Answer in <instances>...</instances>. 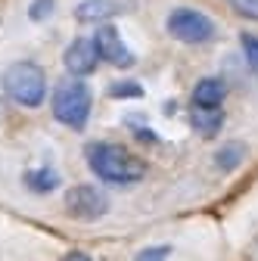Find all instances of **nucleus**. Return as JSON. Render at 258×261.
<instances>
[{
  "mask_svg": "<svg viewBox=\"0 0 258 261\" xmlns=\"http://www.w3.org/2000/svg\"><path fill=\"white\" fill-rule=\"evenodd\" d=\"M87 165L106 184H137L146 174V162L118 143H90Z\"/></svg>",
  "mask_w": 258,
  "mask_h": 261,
  "instance_id": "nucleus-1",
  "label": "nucleus"
},
{
  "mask_svg": "<svg viewBox=\"0 0 258 261\" xmlns=\"http://www.w3.org/2000/svg\"><path fill=\"white\" fill-rule=\"evenodd\" d=\"M0 84H4L10 100L25 106V109L41 106L44 96H47V75H44V69L38 62H28V59L13 62L4 72V78H0Z\"/></svg>",
  "mask_w": 258,
  "mask_h": 261,
  "instance_id": "nucleus-2",
  "label": "nucleus"
},
{
  "mask_svg": "<svg viewBox=\"0 0 258 261\" xmlns=\"http://www.w3.org/2000/svg\"><path fill=\"white\" fill-rule=\"evenodd\" d=\"M53 118L81 130L90 118V90L84 81H62L53 93Z\"/></svg>",
  "mask_w": 258,
  "mask_h": 261,
  "instance_id": "nucleus-3",
  "label": "nucleus"
},
{
  "mask_svg": "<svg viewBox=\"0 0 258 261\" xmlns=\"http://www.w3.org/2000/svg\"><path fill=\"white\" fill-rule=\"evenodd\" d=\"M165 25H168V35L177 38V41H184V44H205V41L215 38L212 19L205 13H199V10H190V7L171 10V16H168Z\"/></svg>",
  "mask_w": 258,
  "mask_h": 261,
  "instance_id": "nucleus-4",
  "label": "nucleus"
},
{
  "mask_svg": "<svg viewBox=\"0 0 258 261\" xmlns=\"http://www.w3.org/2000/svg\"><path fill=\"white\" fill-rule=\"evenodd\" d=\"M66 208L72 218L78 221H96V218H103L106 208H109V199H106V193L100 187H90V184H78L66 193Z\"/></svg>",
  "mask_w": 258,
  "mask_h": 261,
  "instance_id": "nucleus-5",
  "label": "nucleus"
},
{
  "mask_svg": "<svg viewBox=\"0 0 258 261\" xmlns=\"http://www.w3.org/2000/svg\"><path fill=\"white\" fill-rule=\"evenodd\" d=\"M93 44L100 50V59H106L109 65H118V69H127V65H134V53L124 47L121 35L112 28V25H103L100 31L93 35Z\"/></svg>",
  "mask_w": 258,
  "mask_h": 261,
  "instance_id": "nucleus-6",
  "label": "nucleus"
},
{
  "mask_svg": "<svg viewBox=\"0 0 258 261\" xmlns=\"http://www.w3.org/2000/svg\"><path fill=\"white\" fill-rule=\"evenodd\" d=\"M62 62H66V69L72 75H90L96 69V62H100V50H96L93 38H78V41L69 44Z\"/></svg>",
  "mask_w": 258,
  "mask_h": 261,
  "instance_id": "nucleus-7",
  "label": "nucleus"
},
{
  "mask_svg": "<svg viewBox=\"0 0 258 261\" xmlns=\"http://www.w3.org/2000/svg\"><path fill=\"white\" fill-rule=\"evenodd\" d=\"M224 96H227V84L221 78H202L193 87V106L196 109H221Z\"/></svg>",
  "mask_w": 258,
  "mask_h": 261,
  "instance_id": "nucleus-8",
  "label": "nucleus"
},
{
  "mask_svg": "<svg viewBox=\"0 0 258 261\" xmlns=\"http://www.w3.org/2000/svg\"><path fill=\"white\" fill-rule=\"evenodd\" d=\"M22 184L31 193H53L59 187V174L53 168H31V171L22 174Z\"/></svg>",
  "mask_w": 258,
  "mask_h": 261,
  "instance_id": "nucleus-9",
  "label": "nucleus"
},
{
  "mask_svg": "<svg viewBox=\"0 0 258 261\" xmlns=\"http://www.w3.org/2000/svg\"><path fill=\"white\" fill-rule=\"evenodd\" d=\"M190 124L196 127L199 134L212 137V134H218L221 124H224V112H221V109H196V106H193V112H190Z\"/></svg>",
  "mask_w": 258,
  "mask_h": 261,
  "instance_id": "nucleus-10",
  "label": "nucleus"
},
{
  "mask_svg": "<svg viewBox=\"0 0 258 261\" xmlns=\"http://www.w3.org/2000/svg\"><path fill=\"white\" fill-rule=\"evenodd\" d=\"M112 13H118L115 0H84V4L75 10L78 22H100V19H109Z\"/></svg>",
  "mask_w": 258,
  "mask_h": 261,
  "instance_id": "nucleus-11",
  "label": "nucleus"
},
{
  "mask_svg": "<svg viewBox=\"0 0 258 261\" xmlns=\"http://www.w3.org/2000/svg\"><path fill=\"white\" fill-rule=\"evenodd\" d=\"M243 155H246V146H243V143H227L224 149H218L215 162H218L221 171H230V168H237L240 162H243Z\"/></svg>",
  "mask_w": 258,
  "mask_h": 261,
  "instance_id": "nucleus-12",
  "label": "nucleus"
},
{
  "mask_svg": "<svg viewBox=\"0 0 258 261\" xmlns=\"http://www.w3.org/2000/svg\"><path fill=\"white\" fill-rule=\"evenodd\" d=\"M240 38H243V53H246L249 65H252V69H258V38L249 35V31H246V35H240Z\"/></svg>",
  "mask_w": 258,
  "mask_h": 261,
  "instance_id": "nucleus-13",
  "label": "nucleus"
},
{
  "mask_svg": "<svg viewBox=\"0 0 258 261\" xmlns=\"http://www.w3.org/2000/svg\"><path fill=\"white\" fill-rule=\"evenodd\" d=\"M230 7H234L243 19H255V22H258V0H230Z\"/></svg>",
  "mask_w": 258,
  "mask_h": 261,
  "instance_id": "nucleus-14",
  "label": "nucleus"
},
{
  "mask_svg": "<svg viewBox=\"0 0 258 261\" xmlns=\"http://www.w3.org/2000/svg\"><path fill=\"white\" fill-rule=\"evenodd\" d=\"M109 93L112 96H143V87L134 84V81H118V84H112Z\"/></svg>",
  "mask_w": 258,
  "mask_h": 261,
  "instance_id": "nucleus-15",
  "label": "nucleus"
},
{
  "mask_svg": "<svg viewBox=\"0 0 258 261\" xmlns=\"http://www.w3.org/2000/svg\"><path fill=\"white\" fill-rule=\"evenodd\" d=\"M50 10H53V0H35V4L28 7V16L35 19V22H44L50 16Z\"/></svg>",
  "mask_w": 258,
  "mask_h": 261,
  "instance_id": "nucleus-16",
  "label": "nucleus"
},
{
  "mask_svg": "<svg viewBox=\"0 0 258 261\" xmlns=\"http://www.w3.org/2000/svg\"><path fill=\"white\" fill-rule=\"evenodd\" d=\"M168 252H171L168 246H152V249H143L134 261H165V258H168Z\"/></svg>",
  "mask_w": 258,
  "mask_h": 261,
  "instance_id": "nucleus-17",
  "label": "nucleus"
},
{
  "mask_svg": "<svg viewBox=\"0 0 258 261\" xmlns=\"http://www.w3.org/2000/svg\"><path fill=\"white\" fill-rule=\"evenodd\" d=\"M62 261H90V258H87L84 252H69V255L62 258Z\"/></svg>",
  "mask_w": 258,
  "mask_h": 261,
  "instance_id": "nucleus-18",
  "label": "nucleus"
},
{
  "mask_svg": "<svg viewBox=\"0 0 258 261\" xmlns=\"http://www.w3.org/2000/svg\"><path fill=\"white\" fill-rule=\"evenodd\" d=\"M140 140H143V143H152L156 134H152V130H140Z\"/></svg>",
  "mask_w": 258,
  "mask_h": 261,
  "instance_id": "nucleus-19",
  "label": "nucleus"
}]
</instances>
